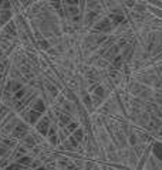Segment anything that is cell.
I'll return each instance as SVG.
<instances>
[{"label":"cell","mask_w":162,"mask_h":170,"mask_svg":"<svg viewBox=\"0 0 162 170\" xmlns=\"http://www.w3.org/2000/svg\"><path fill=\"white\" fill-rule=\"evenodd\" d=\"M48 126H50V121H48V118H44V119H41L40 122H39L37 129H39V132H40L41 135H47Z\"/></svg>","instance_id":"obj_1"},{"label":"cell","mask_w":162,"mask_h":170,"mask_svg":"<svg viewBox=\"0 0 162 170\" xmlns=\"http://www.w3.org/2000/svg\"><path fill=\"white\" fill-rule=\"evenodd\" d=\"M26 133H27V127L24 126V125H19V126L13 130V136H14V137H23Z\"/></svg>","instance_id":"obj_2"},{"label":"cell","mask_w":162,"mask_h":170,"mask_svg":"<svg viewBox=\"0 0 162 170\" xmlns=\"http://www.w3.org/2000/svg\"><path fill=\"white\" fill-rule=\"evenodd\" d=\"M40 116V112H37L36 109H33L31 112H29V116H27V119H29V122L30 124H34L36 121H37V118Z\"/></svg>","instance_id":"obj_3"},{"label":"cell","mask_w":162,"mask_h":170,"mask_svg":"<svg viewBox=\"0 0 162 170\" xmlns=\"http://www.w3.org/2000/svg\"><path fill=\"white\" fill-rule=\"evenodd\" d=\"M97 30H101V31H108V30H110V23H108V20H102L100 24H97Z\"/></svg>","instance_id":"obj_4"},{"label":"cell","mask_w":162,"mask_h":170,"mask_svg":"<svg viewBox=\"0 0 162 170\" xmlns=\"http://www.w3.org/2000/svg\"><path fill=\"white\" fill-rule=\"evenodd\" d=\"M154 153H155V156H157L159 160H162V145L161 143H157V145L154 146Z\"/></svg>","instance_id":"obj_5"},{"label":"cell","mask_w":162,"mask_h":170,"mask_svg":"<svg viewBox=\"0 0 162 170\" xmlns=\"http://www.w3.org/2000/svg\"><path fill=\"white\" fill-rule=\"evenodd\" d=\"M33 109H36V111H37V112H40V114H41V112H44V104H43V101H37Z\"/></svg>","instance_id":"obj_6"},{"label":"cell","mask_w":162,"mask_h":170,"mask_svg":"<svg viewBox=\"0 0 162 170\" xmlns=\"http://www.w3.org/2000/svg\"><path fill=\"white\" fill-rule=\"evenodd\" d=\"M74 137H76L77 140H81V139H82V130H76V132H74Z\"/></svg>","instance_id":"obj_7"},{"label":"cell","mask_w":162,"mask_h":170,"mask_svg":"<svg viewBox=\"0 0 162 170\" xmlns=\"http://www.w3.org/2000/svg\"><path fill=\"white\" fill-rule=\"evenodd\" d=\"M20 165H30V159L29 157H23V159H20Z\"/></svg>","instance_id":"obj_8"},{"label":"cell","mask_w":162,"mask_h":170,"mask_svg":"<svg viewBox=\"0 0 162 170\" xmlns=\"http://www.w3.org/2000/svg\"><path fill=\"white\" fill-rule=\"evenodd\" d=\"M68 4H73V6H76L77 3H78V0H66Z\"/></svg>","instance_id":"obj_9"},{"label":"cell","mask_w":162,"mask_h":170,"mask_svg":"<svg viewBox=\"0 0 162 170\" xmlns=\"http://www.w3.org/2000/svg\"><path fill=\"white\" fill-rule=\"evenodd\" d=\"M112 19H114V20H115V21H122V20H124V19H122V17H120V16H114V17H112Z\"/></svg>","instance_id":"obj_10"},{"label":"cell","mask_w":162,"mask_h":170,"mask_svg":"<svg viewBox=\"0 0 162 170\" xmlns=\"http://www.w3.org/2000/svg\"><path fill=\"white\" fill-rule=\"evenodd\" d=\"M1 1H3V0H0V4H1Z\"/></svg>","instance_id":"obj_11"}]
</instances>
